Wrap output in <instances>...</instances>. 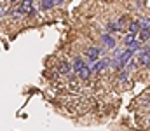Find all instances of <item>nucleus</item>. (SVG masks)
I'll list each match as a JSON object with an SVG mask.
<instances>
[{"label": "nucleus", "instance_id": "obj_5", "mask_svg": "<svg viewBox=\"0 0 150 131\" xmlns=\"http://www.w3.org/2000/svg\"><path fill=\"white\" fill-rule=\"evenodd\" d=\"M77 74H79V77H80L82 81H87V79L91 77V74H93V68H89V67L86 65V67H82Z\"/></svg>", "mask_w": 150, "mask_h": 131}, {"label": "nucleus", "instance_id": "obj_16", "mask_svg": "<svg viewBox=\"0 0 150 131\" xmlns=\"http://www.w3.org/2000/svg\"><path fill=\"white\" fill-rule=\"evenodd\" d=\"M0 19H2V11H0Z\"/></svg>", "mask_w": 150, "mask_h": 131}, {"label": "nucleus", "instance_id": "obj_8", "mask_svg": "<svg viewBox=\"0 0 150 131\" xmlns=\"http://www.w3.org/2000/svg\"><path fill=\"white\" fill-rule=\"evenodd\" d=\"M107 59H103V61H96V65L93 67V72H101V70H105L107 68Z\"/></svg>", "mask_w": 150, "mask_h": 131}, {"label": "nucleus", "instance_id": "obj_3", "mask_svg": "<svg viewBox=\"0 0 150 131\" xmlns=\"http://www.w3.org/2000/svg\"><path fill=\"white\" fill-rule=\"evenodd\" d=\"M19 11H21L23 14H32V11H35V9H33V0H21Z\"/></svg>", "mask_w": 150, "mask_h": 131}, {"label": "nucleus", "instance_id": "obj_10", "mask_svg": "<svg viewBox=\"0 0 150 131\" xmlns=\"http://www.w3.org/2000/svg\"><path fill=\"white\" fill-rule=\"evenodd\" d=\"M127 30H129V33H133V35L138 33V32H140V25H138V21H133V23L127 26Z\"/></svg>", "mask_w": 150, "mask_h": 131}, {"label": "nucleus", "instance_id": "obj_13", "mask_svg": "<svg viewBox=\"0 0 150 131\" xmlns=\"http://www.w3.org/2000/svg\"><path fill=\"white\" fill-rule=\"evenodd\" d=\"M42 7L44 9H52L54 7V0H42Z\"/></svg>", "mask_w": 150, "mask_h": 131}, {"label": "nucleus", "instance_id": "obj_2", "mask_svg": "<svg viewBox=\"0 0 150 131\" xmlns=\"http://www.w3.org/2000/svg\"><path fill=\"white\" fill-rule=\"evenodd\" d=\"M124 44H126V47H127V49H131V51L140 49V44L136 42V39H134V35H133V33H129V35L124 39Z\"/></svg>", "mask_w": 150, "mask_h": 131}, {"label": "nucleus", "instance_id": "obj_7", "mask_svg": "<svg viewBox=\"0 0 150 131\" xmlns=\"http://www.w3.org/2000/svg\"><path fill=\"white\" fill-rule=\"evenodd\" d=\"M140 63H142V65H150V52H149V49L140 52Z\"/></svg>", "mask_w": 150, "mask_h": 131}, {"label": "nucleus", "instance_id": "obj_15", "mask_svg": "<svg viewBox=\"0 0 150 131\" xmlns=\"http://www.w3.org/2000/svg\"><path fill=\"white\" fill-rule=\"evenodd\" d=\"M9 2H12V4H14V2H18V0H9Z\"/></svg>", "mask_w": 150, "mask_h": 131}, {"label": "nucleus", "instance_id": "obj_1", "mask_svg": "<svg viewBox=\"0 0 150 131\" xmlns=\"http://www.w3.org/2000/svg\"><path fill=\"white\" fill-rule=\"evenodd\" d=\"M133 54H134V51L127 49L126 52H122V54H120V56H119V58L115 59V65H117V67H122V65H126V63H127V61L131 59V56H133Z\"/></svg>", "mask_w": 150, "mask_h": 131}, {"label": "nucleus", "instance_id": "obj_17", "mask_svg": "<svg viewBox=\"0 0 150 131\" xmlns=\"http://www.w3.org/2000/svg\"><path fill=\"white\" fill-rule=\"evenodd\" d=\"M149 123H150V115H149Z\"/></svg>", "mask_w": 150, "mask_h": 131}, {"label": "nucleus", "instance_id": "obj_9", "mask_svg": "<svg viewBox=\"0 0 150 131\" xmlns=\"http://www.w3.org/2000/svg\"><path fill=\"white\" fill-rule=\"evenodd\" d=\"M138 25H140V30H143V32H150V21L149 19H140L138 21Z\"/></svg>", "mask_w": 150, "mask_h": 131}, {"label": "nucleus", "instance_id": "obj_14", "mask_svg": "<svg viewBox=\"0 0 150 131\" xmlns=\"http://www.w3.org/2000/svg\"><path fill=\"white\" fill-rule=\"evenodd\" d=\"M147 42H149V44H147V49H149V52H150V39L147 40Z\"/></svg>", "mask_w": 150, "mask_h": 131}, {"label": "nucleus", "instance_id": "obj_4", "mask_svg": "<svg viewBox=\"0 0 150 131\" xmlns=\"http://www.w3.org/2000/svg\"><path fill=\"white\" fill-rule=\"evenodd\" d=\"M86 54H87L89 61H98V58H100V49H98V47H89Z\"/></svg>", "mask_w": 150, "mask_h": 131}, {"label": "nucleus", "instance_id": "obj_6", "mask_svg": "<svg viewBox=\"0 0 150 131\" xmlns=\"http://www.w3.org/2000/svg\"><path fill=\"white\" fill-rule=\"evenodd\" d=\"M101 40H103V44H105V47H108V49H112L113 45H115V39H113L112 35H108V33H105Z\"/></svg>", "mask_w": 150, "mask_h": 131}, {"label": "nucleus", "instance_id": "obj_12", "mask_svg": "<svg viewBox=\"0 0 150 131\" xmlns=\"http://www.w3.org/2000/svg\"><path fill=\"white\" fill-rule=\"evenodd\" d=\"M59 72H61V74H67V75L70 74V67H68V63H67V61H63V63L59 65Z\"/></svg>", "mask_w": 150, "mask_h": 131}, {"label": "nucleus", "instance_id": "obj_11", "mask_svg": "<svg viewBox=\"0 0 150 131\" xmlns=\"http://www.w3.org/2000/svg\"><path fill=\"white\" fill-rule=\"evenodd\" d=\"M82 67H86V63L82 61V58H77V59H75V63H74V70H75V72H79Z\"/></svg>", "mask_w": 150, "mask_h": 131}]
</instances>
